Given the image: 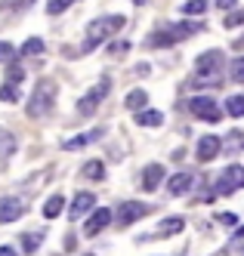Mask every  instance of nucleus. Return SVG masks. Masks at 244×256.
<instances>
[{
	"label": "nucleus",
	"instance_id": "f257e3e1",
	"mask_svg": "<svg viewBox=\"0 0 244 256\" xmlns=\"http://www.w3.org/2000/svg\"><path fill=\"white\" fill-rule=\"evenodd\" d=\"M124 25H127V19H124V16H115V12L93 19V22L87 25V50H93V46H99V44L111 40Z\"/></svg>",
	"mask_w": 244,
	"mask_h": 256
},
{
	"label": "nucleus",
	"instance_id": "f03ea898",
	"mask_svg": "<svg viewBox=\"0 0 244 256\" xmlns=\"http://www.w3.org/2000/svg\"><path fill=\"white\" fill-rule=\"evenodd\" d=\"M53 105H56V84L47 80V78L37 80L34 93H31V99H28V118H34V120L47 118V114L53 112Z\"/></svg>",
	"mask_w": 244,
	"mask_h": 256
},
{
	"label": "nucleus",
	"instance_id": "7ed1b4c3",
	"mask_svg": "<svg viewBox=\"0 0 244 256\" xmlns=\"http://www.w3.org/2000/svg\"><path fill=\"white\" fill-rule=\"evenodd\" d=\"M108 90H111V78H102L87 96L78 99V114H81V118H93V114H96V108H99V102L108 96Z\"/></svg>",
	"mask_w": 244,
	"mask_h": 256
},
{
	"label": "nucleus",
	"instance_id": "20e7f679",
	"mask_svg": "<svg viewBox=\"0 0 244 256\" xmlns=\"http://www.w3.org/2000/svg\"><path fill=\"white\" fill-rule=\"evenodd\" d=\"M238 188H244V167L229 164V167L216 176V194H235Z\"/></svg>",
	"mask_w": 244,
	"mask_h": 256
},
{
	"label": "nucleus",
	"instance_id": "39448f33",
	"mask_svg": "<svg viewBox=\"0 0 244 256\" xmlns=\"http://www.w3.org/2000/svg\"><path fill=\"white\" fill-rule=\"evenodd\" d=\"M189 112H192L198 120H207V124L222 120V108H219L210 96H195V99H189Z\"/></svg>",
	"mask_w": 244,
	"mask_h": 256
},
{
	"label": "nucleus",
	"instance_id": "423d86ee",
	"mask_svg": "<svg viewBox=\"0 0 244 256\" xmlns=\"http://www.w3.org/2000/svg\"><path fill=\"white\" fill-rule=\"evenodd\" d=\"M148 213H152V210H148V204H142V200H124V204L118 207V222L121 226H133V222H139V219H145Z\"/></svg>",
	"mask_w": 244,
	"mask_h": 256
},
{
	"label": "nucleus",
	"instance_id": "0eeeda50",
	"mask_svg": "<svg viewBox=\"0 0 244 256\" xmlns=\"http://www.w3.org/2000/svg\"><path fill=\"white\" fill-rule=\"evenodd\" d=\"M111 219H115V213H111L108 207L93 210V213H90V219L84 222V234H87V238H96L102 228H108V226H111Z\"/></svg>",
	"mask_w": 244,
	"mask_h": 256
},
{
	"label": "nucleus",
	"instance_id": "6e6552de",
	"mask_svg": "<svg viewBox=\"0 0 244 256\" xmlns=\"http://www.w3.org/2000/svg\"><path fill=\"white\" fill-rule=\"evenodd\" d=\"M219 152H222V139H219V136H201L198 145H195V158H198L201 164L213 160Z\"/></svg>",
	"mask_w": 244,
	"mask_h": 256
},
{
	"label": "nucleus",
	"instance_id": "1a4fd4ad",
	"mask_svg": "<svg viewBox=\"0 0 244 256\" xmlns=\"http://www.w3.org/2000/svg\"><path fill=\"white\" fill-rule=\"evenodd\" d=\"M25 213V204L19 198H0V222H16Z\"/></svg>",
	"mask_w": 244,
	"mask_h": 256
},
{
	"label": "nucleus",
	"instance_id": "9d476101",
	"mask_svg": "<svg viewBox=\"0 0 244 256\" xmlns=\"http://www.w3.org/2000/svg\"><path fill=\"white\" fill-rule=\"evenodd\" d=\"M93 210H96V198H93L90 192H81L78 198L71 200V213H68V216L78 219V216H90Z\"/></svg>",
	"mask_w": 244,
	"mask_h": 256
},
{
	"label": "nucleus",
	"instance_id": "9b49d317",
	"mask_svg": "<svg viewBox=\"0 0 244 256\" xmlns=\"http://www.w3.org/2000/svg\"><path fill=\"white\" fill-rule=\"evenodd\" d=\"M192 182H195V176L192 173H173L170 179H167V192H170L173 198H179V194H185V192H189L192 188Z\"/></svg>",
	"mask_w": 244,
	"mask_h": 256
},
{
	"label": "nucleus",
	"instance_id": "f8f14e48",
	"mask_svg": "<svg viewBox=\"0 0 244 256\" xmlns=\"http://www.w3.org/2000/svg\"><path fill=\"white\" fill-rule=\"evenodd\" d=\"M161 179H164V167H161V164H148V167L142 170V188L155 192L161 186Z\"/></svg>",
	"mask_w": 244,
	"mask_h": 256
},
{
	"label": "nucleus",
	"instance_id": "ddd939ff",
	"mask_svg": "<svg viewBox=\"0 0 244 256\" xmlns=\"http://www.w3.org/2000/svg\"><path fill=\"white\" fill-rule=\"evenodd\" d=\"M198 71H222V52L219 50H207L198 56Z\"/></svg>",
	"mask_w": 244,
	"mask_h": 256
},
{
	"label": "nucleus",
	"instance_id": "4468645a",
	"mask_svg": "<svg viewBox=\"0 0 244 256\" xmlns=\"http://www.w3.org/2000/svg\"><path fill=\"white\" fill-rule=\"evenodd\" d=\"M99 136H102V130H93V133H78V136H68V139L62 142V148H65V152L84 148V145H90L93 139H99Z\"/></svg>",
	"mask_w": 244,
	"mask_h": 256
},
{
	"label": "nucleus",
	"instance_id": "2eb2a0df",
	"mask_svg": "<svg viewBox=\"0 0 244 256\" xmlns=\"http://www.w3.org/2000/svg\"><path fill=\"white\" fill-rule=\"evenodd\" d=\"M136 124L139 126H161L164 124V114L155 112V108H142V112H136Z\"/></svg>",
	"mask_w": 244,
	"mask_h": 256
},
{
	"label": "nucleus",
	"instance_id": "dca6fc26",
	"mask_svg": "<svg viewBox=\"0 0 244 256\" xmlns=\"http://www.w3.org/2000/svg\"><path fill=\"white\" fill-rule=\"evenodd\" d=\"M16 154V136L10 130H0V160H7Z\"/></svg>",
	"mask_w": 244,
	"mask_h": 256
},
{
	"label": "nucleus",
	"instance_id": "f3484780",
	"mask_svg": "<svg viewBox=\"0 0 244 256\" xmlns=\"http://www.w3.org/2000/svg\"><path fill=\"white\" fill-rule=\"evenodd\" d=\"M145 102H148V93H145V90H133V93H127V99H124V105L130 108V112H142Z\"/></svg>",
	"mask_w": 244,
	"mask_h": 256
},
{
	"label": "nucleus",
	"instance_id": "a211bd4d",
	"mask_svg": "<svg viewBox=\"0 0 244 256\" xmlns=\"http://www.w3.org/2000/svg\"><path fill=\"white\" fill-rule=\"evenodd\" d=\"M62 207H65V198L62 194H53V198H47V204H44V216L47 219L62 216Z\"/></svg>",
	"mask_w": 244,
	"mask_h": 256
},
{
	"label": "nucleus",
	"instance_id": "6ab92c4d",
	"mask_svg": "<svg viewBox=\"0 0 244 256\" xmlns=\"http://www.w3.org/2000/svg\"><path fill=\"white\" fill-rule=\"evenodd\" d=\"M176 44V34L170 28H164V31H155L152 38H148V46H173Z\"/></svg>",
	"mask_w": 244,
	"mask_h": 256
},
{
	"label": "nucleus",
	"instance_id": "aec40b11",
	"mask_svg": "<svg viewBox=\"0 0 244 256\" xmlns=\"http://www.w3.org/2000/svg\"><path fill=\"white\" fill-rule=\"evenodd\" d=\"M170 31L176 34V40H185V38H192V34H198L201 25L198 22H179V25H170Z\"/></svg>",
	"mask_w": 244,
	"mask_h": 256
},
{
	"label": "nucleus",
	"instance_id": "412c9836",
	"mask_svg": "<svg viewBox=\"0 0 244 256\" xmlns=\"http://www.w3.org/2000/svg\"><path fill=\"white\" fill-rule=\"evenodd\" d=\"M182 219L179 216H170V219H164L161 222V228H158V238H164V234H176V232H182Z\"/></svg>",
	"mask_w": 244,
	"mask_h": 256
},
{
	"label": "nucleus",
	"instance_id": "4be33fe9",
	"mask_svg": "<svg viewBox=\"0 0 244 256\" xmlns=\"http://www.w3.org/2000/svg\"><path fill=\"white\" fill-rule=\"evenodd\" d=\"M226 114L229 118H244V96H229L226 99Z\"/></svg>",
	"mask_w": 244,
	"mask_h": 256
},
{
	"label": "nucleus",
	"instance_id": "5701e85b",
	"mask_svg": "<svg viewBox=\"0 0 244 256\" xmlns=\"http://www.w3.org/2000/svg\"><path fill=\"white\" fill-rule=\"evenodd\" d=\"M207 12V0H185L182 4V16H204Z\"/></svg>",
	"mask_w": 244,
	"mask_h": 256
},
{
	"label": "nucleus",
	"instance_id": "b1692460",
	"mask_svg": "<svg viewBox=\"0 0 244 256\" xmlns=\"http://www.w3.org/2000/svg\"><path fill=\"white\" fill-rule=\"evenodd\" d=\"M41 52H44V40L41 38H28L22 44V56H41Z\"/></svg>",
	"mask_w": 244,
	"mask_h": 256
},
{
	"label": "nucleus",
	"instance_id": "393cba45",
	"mask_svg": "<svg viewBox=\"0 0 244 256\" xmlns=\"http://www.w3.org/2000/svg\"><path fill=\"white\" fill-rule=\"evenodd\" d=\"M41 244H44V234H37V232L34 234H22V250L25 253H37Z\"/></svg>",
	"mask_w": 244,
	"mask_h": 256
},
{
	"label": "nucleus",
	"instance_id": "a878e982",
	"mask_svg": "<svg viewBox=\"0 0 244 256\" xmlns=\"http://www.w3.org/2000/svg\"><path fill=\"white\" fill-rule=\"evenodd\" d=\"M84 176H87V179H102V176H105V167H102V160H87V167H84Z\"/></svg>",
	"mask_w": 244,
	"mask_h": 256
},
{
	"label": "nucleus",
	"instance_id": "bb28decb",
	"mask_svg": "<svg viewBox=\"0 0 244 256\" xmlns=\"http://www.w3.org/2000/svg\"><path fill=\"white\" fill-rule=\"evenodd\" d=\"M0 102H19V90H16V80L0 86Z\"/></svg>",
	"mask_w": 244,
	"mask_h": 256
},
{
	"label": "nucleus",
	"instance_id": "cd10ccee",
	"mask_svg": "<svg viewBox=\"0 0 244 256\" xmlns=\"http://www.w3.org/2000/svg\"><path fill=\"white\" fill-rule=\"evenodd\" d=\"M71 4H74V0H47V12L50 16H62Z\"/></svg>",
	"mask_w": 244,
	"mask_h": 256
},
{
	"label": "nucleus",
	"instance_id": "c85d7f7f",
	"mask_svg": "<svg viewBox=\"0 0 244 256\" xmlns=\"http://www.w3.org/2000/svg\"><path fill=\"white\" fill-rule=\"evenodd\" d=\"M229 78H232V80H238V84H244V56H241V59H235V62L229 65Z\"/></svg>",
	"mask_w": 244,
	"mask_h": 256
},
{
	"label": "nucleus",
	"instance_id": "c756f323",
	"mask_svg": "<svg viewBox=\"0 0 244 256\" xmlns=\"http://www.w3.org/2000/svg\"><path fill=\"white\" fill-rule=\"evenodd\" d=\"M238 25H244V10H235L222 19V28H238Z\"/></svg>",
	"mask_w": 244,
	"mask_h": 256
},
{
	"label": "nucleus",
	"instance_id": "7c9ffc66",
	"mask_svg": "<svg viewBox=\"0 0 244 256\" xmlns=\"http://www.w3.org/2000/svg\"><path fill=\"white\" fill-rule=\"evenodd\" d=\"M216 222L219 226H238V216L235 213H216Z\"/></svg>",
	"mask_w": 244,
	"mask_h": 256
},
{
	"label": "nucleus",
	"instance_id": "2f4dec72",
	"mask_svg": "<svg viewBox=\"0 0 244 256\" xmlns=\"http://www.w3.org/2000/svg\"><path fill=\"white\" fill-rule=\"evenodd\" d=\"M232 247H235V250H244V226L235 232V238H232Z\"/></svg>",
	"mask_w": 244,
	"mask_h": 256
},
{
	"label": "nucleus",
	"instance_id": "473e14b6",
	"mask_svg": "<svg viewBox=\"0 0 244 256\" xmlns=\"http://www.w3.org/2000/svg\"><path fill=\"white\" fill-rule=\"evenodd\" d=\"M13 56V46L7 44V40H0V62H4V59H10Z\"/></svg>",
	"mask_w": 244,
	"mask_h": 256
},
{
	"label": "nucleus",
	"instance_id": "72a5a7b5",
	"mask_svg": "<svg viewBox=\"0 0 244 256\" xmlns=\"http://www.w3.org/2000/svg\"><path fill=\"white\" fill-rule=\"evenodd\" d=\"M235 4H238V0H216V6H219L222 12H226V10H235Z\"/></svg>",
	"mask_w": 244,
	"mask_h": 256
},
{
	"label": "nucleus",
	"instance_id": "f704fd0d",
	"mask_svg": "<svg viewBox=\"0 0 244 256\" xmlns=\"http://www.w3.org/2000/svg\"><path fill=\"white\" fill-rule=\"evenodd\" d=\"M0 256H19V253H16V247H10V244H4V247H0Z\"/></svg>",
	"mask_w": 244,
	"mask_h": 256
},
{
	"label": "nucleus",
	"instance_id": "c9c22d12",
	"mask_svg": "<svg viewBox=\"0 0 244 256\" xmlns=\"http://www.w3.org/2000/svg\"><path fill=\"white\" fill-rule=\"evenodd\" d=\"M19 78H22V68L13 65V68H10V80H19Z\"/></svg>",
	"mask_w": 244,
	"mask_h": 256
},
{
	"label": "nucleus",
	"instance_id": "e433bc0d",
	"mask_svg": "<svg viewBox=\"0 0 244 256\" xmlns=\"http://www.w3.org/2000/svg\"><path fill=\"white\" fill-rule=\"evenodd\" d=\"M31 4H34V0H16V6H19V10H22V6H31Z\"/></svg>",
	"mask_w": 244,
	"mask_h": 256
},
{
	"label": "nucleus",
	"instance_id": "4c0bfd02",
	"mask_svg": "<svg viewBox=\"0 0 244 256\" xmlns=\"http://www.w3.org/2000/svg\"><path fill=\"white\" fill-rule=\"evenodd\" d=\"M136 4H142V0H136Z\"/></svg>",
	"mask_w": 244,
	"mask_h": 256
}]
</instances>
